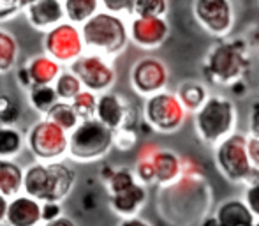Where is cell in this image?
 <instances>
[{
	"label": "cell",
	"instance_id": "6da1fadb",
	"mask_svg": "<svg viewBox=\"0 0 259 226\" xmlns=\"http://www.w3.org/2000/svg\"><path fill=\"white\" fill-rule=\"evenodd\" d=\"M76 182V173L64 163H35L25 170V195L39 202H62Z\"/></svg>",
	"mask_w": 259,
	"mask_h": 226
},
{
	"label": "cell",
	"instance_id": "7a4b0ae2",
	"mask_svg": "<svg viewBox=\"0 0 259 226\" xmlns=\"http://www.w3.org/2000/svg\"><path fill=\"white\" fill-rule=\"evenodd\" d=\"M81 35L85 48L90 50V53H99L103 57L122 53L131 39L125 21L109 11L97 13L85 21L81 25Z\"/></svg>",
	"mask_w": 259,
	"mask_h": 226
},
{
	"label": "cell",
	"instance_id": "3957f363",
	"mask_svg": "<svg viewBox=\"0 0 259 226\" xmlns=\"http://www.w3.org/2000/svg\"><path fill=\"white\" fill-rule=\"evenodd\" d=\"M194 126L203 143L217 147L235 133L236 108L233 99L222 94H210L206 103L194 113Z\"/></svg>",
	"mask_w": 259,
	"mask_h": 226
},
{
	"label": "cell",
	"instance_id": "277c9868",
	"mask_svg": "<svg viewBox=\"0 0 259 226\" xmlns=\"http://www.w3.org/2000/svg\"><path fill=\"white\" fill-rule=\"evenodd\" d=\"M249 69L247 46L243 41H222L208 52L205 74L211 83L231 85L243 78Z\"/></svg>",
	"mask_w": 259,
	"mask_h": 226
},
{
	"label": "cell",
	"instance_id": "5b68a950",
	"mask_svg": "<svg viewBox=\"0 0 259 226\" xmlns=\"http://www.w3.org/2000/svg\"><path fill=\"white\" fill-rule=\"evenodd\" d=\"M215 166L221 175L235 184H249L259 178V170H254L247 152V134L233 133L213 147Z\"/></svg>",
	"mask_w": 259,
	"mask_h": 226
},
{
	"label": "cell",
	"instance_id": "8992f818",
	"mask_svg": "<svg viewBox=\"0 0 259 226\" xmlns=\"http://www.w3.org/2000/svg\"><path fill=\"white\" fill-rule=\"evenodd\" d=\"M115 145V131L99 119L81 120L69 136V154L76 161H96Z\"/></svg>",
	"mask_w": 259,
	"mask_h": 226
},
{
	"label": "cell",
	"instance_id": "52a82bcc",
	"mask_svg": "<svg viewBox=\"0 0 259 226\" xmlns=\"http://www.w3.org/2000/svg\"><path fill=\"white\" fill-rule=\"evenodd\" d=\"M143 115L147 124L157 133H177L187 120L189 111L178 99L177 92H160L148 96L143 106Z\"/></svg>",
	"mask_w": 259,
	"mask_h": 226
},
{
	"label": "cell",
	"instance_id": "ba28073f",
	"mask_svg": "<svg viewBox=\"0 0 259 226\" xmlns=\"http://www.w3.org/2000/svg\"><path fill=\"white\" fill-rule=\"evenodd\" d=\"M27 143L32 154L42 161H55L65 152H69L67 131L62 129L60 126H57L46 117L32 126Z\"/></svg>",
	"mask_w": 259,
	"mask_h": 226
},
{
	"label": "cell",
	"instance_id": "9c48e42d",
	"mask_svg": "<svg viewBox=\"0 0 259 226\" xmlns=\"http://www.w3.org/2000/svg\"><path fill=\"white\" fill-rule=\"evenodd\" d=\"M192 13L199 27L213 37H226L235 25L231 0H194Z\"/></svg>",
	"mask_w": 259,
	"mask_h": 226
},
{
	"label": "cell",
	"instance_id": "30bf717a",
	"mask_svg": "<svg viewBox=\"0 0 259 226\" xmlns=\"http://www.w3.org/2000/svg\"><path fill=\"white\" fill-rule=\"evenodd\" d=\"M45 50L50 57L57 62L72 64L78 60L85 52L81 30L74 27V23H58L57 27L50 28L45 37Z\"/></svg>",
	"mask_w": 259,
	"mask_h": 226
},
{
	"label": "cell",
	"instance_id": "8fae6325",
	"mask_svg": "<svg viewBox=\"0 0 259 226\" xmlns=\"http://www.w3.org/2000/svg\"><path fill=\"white\" fill-rule=\"evenodd\" d=\"M71 71L81 80L83 87L92 92H106L115 83V69L99 53H87L71 64Z\"/></svg>",
	"mask_w": 259,
	"mask_h": 226
},
{
	"label": "cell",
	"instance_id": "7c38bea8",
	"mask_svg": "<svg viewBox=\"0 0 259 226\" xmlns=\"http://www.w3.org/2000/svg\"><path fill=\"white\" fill-rule=\"evenodd\" d=\"M169 72L162 60L155 57H143L133 65L131 83L134 90L141 96H154L166 89Z\"/></svg>",
	"mask_w": 259,
	"mask_h": 226
},
{
	"label": "cell",
	"instance_id": "4fadbf2b",
	"mask_svg": "<svg viewBox=\"0 0 259 226\" xmlns=\"http://www.w3.org/2000/svg\"><path fill=\"white\" fill-rule=\"evenodd\" d=\"M131 41L143 50H155L164 45L169 35V23L164 16L141 18L134 16L131 21Z\"/></svg>",
	"mask_w": 259,
	"mask_h": 226
},
{
	"label": "cell",
	"instance_id": "5bb4252c",
	"mask_svg": "<svg viewBox=\"0 0 259 226\" xmlns=\"http://www.w3.org/2000/svg\"><path fill=\"white\" fill-rule=\"evenodd\" d=\"M131 106L123 103L120 96L113 92H103L97 99V115L101 122L109 129H134V117H131Z\"/></svg>",
	"mask_w": 259,
	"mask_h": 226
},
{
	"label": "cell",
	"instance_id": "9a60e30c",
	"mask_svg": "<svg viewBox=\"0 0 259 226\" xmlns=\"http://www.w3.org/2000/svg\"><path fill=\"white\" fill-rule=\"evenodd\" d=\"M6 223L9 226H39L42 223L41 202L28 195L11 198Z\"/></svg>",
	"mask_w": 259,
	"mask_h": 226
},
{
	"label": "cell",
	"instance_id": "2e32d148",
	"mask_svg": "<svg viewBox=\"0 0 259 226\" xmlns=\"http://www.w3.org/2000/svg\"><path fill=\"white\" fill-rule=\"evenodd\" d=\"M147 198H148L147 185L141 184V182H136L134 185L123 189V191L109 195V207L118 216L133 217L147 203Z\"/></svg>",
	"mask_w": 259,
	"mask_h": 226
},
{
	"label": "cell",
	"instance_id": "e0dca14e",
	"mask_svg": "<svg viewBox=\"0 0 259 226\" xmlns=\"http://www.w3.org/2000/svg\"><path fill=\"white\" fill-rule=\"evenodd\" d=\"M152 163L155 168V184L173 185L182 178V158L169 148L154 147L152 150Z\"/></svg>",
	"mask_w": 259,
	"mask_h": 226
},
{
	"label": "cell",
	"instance_id": "ac0fdd59",
	"mask_svg": "<svg viewBox=\"0 0 259 226\" xmlns=\"http://www.w3.org/2000/svg\"><path fill=\"white\" fill-rule=\"evenodd\" d=\"M215 217L221 226H256L259 221L242 198H228L219 203Z\"/></svg>",
	"mask_w": 259,
	"mask_h": 226
},
{
	"label": "cell",
	"instance_id": "d6986e66",
	"mask_svg": "<svg viewBox=\"0 0 259 226\" xmlns=\"http://www.w3.org/2000/svg\"><path fill=\"white\" fill-rule=\"evenodd\" d=\"M65 16L64 0H37L27 7V18L35 28H53Z\"/></svg>",
	"mask_w": 259,
	"mask_h": 226
},
{
	"label": "cell",
	"instance_id": "ffe728a7",
	"mask_svg": "<svg viewBox=\"0 0 259 226\" xmlns=\"http://www.w3.org/2000/svg\"><path fill=\"white\" fill-rule=\"evenodd\" d=\"M32 85H52L60 76V62L50 55H37L27 64Z\"/></svg>",
	"mask_w": 259,
	"mask_h": 226
},
{
	"label": "cell",
	"instance_id": "44dd1931",
	"mask_svg": "<svg viewBox=\"0 0 259 226\" xmlns=\"http://www.w3.org/2000/svg\"><path fill=\"white\" fill-rule=\"evenodd\" d=\"M25 171L9 159L0 158V193L7 198H14L23 189Z\"/></svg>",
	"mask_w": 259,
	"mask_h": 226
},
{
	"label": "cell",
	"instance_id": "7402d4cb",
	"mask_svg": "<svg viewBox=\"0 0 259 226\" xmlns=\"http://www.w3.org/2000/svg\"><path fill=\"white\" fill-rule=\"evenodd\" d=\"M177 96L182 101V104L185 106V110L194 115L203 104L206 103V99L210 97L206 87L201 82H196V80H187V82H182L177 89Z\"/></svg>",
	"mask_w": 259,
	"mask_h": 226
},
{
	"label": "cell",
	"instance_id": "603a6c76",
	"mask_svg": "<svg viewBox=\"0 0 259 226\" xmlns=\"http://www.w3.org/2000/svg\"><path fill=\"white\" fill-rule=\"evenodd\" d=\"M101 0H64L65 16L71 23L83 25L97 14Z\"/></svg>",
	"mask_w": 259,
	"mask_h": 226
},
{
	"label": "cell",
	"instance_id": "cb8c5ba5",
	"mask_svg": "<svg viewBox=\"0 0 259 226\" xmlns=\"http://www.w3.org/2000/svg\"><path fill=\"white\" fill-rule=\"evenodd\" d=\"M45 117L65 131H74L76 127L79 126V122H81L78 113H76L74 108H72V104L69 103V101H62V99L58 101V103L55 104Z\"/></svg>",
	"mask_w": 259,
	"mask_h": 226
},
{
	"label": "cell",
	"instance_id": "d4e9b609",
	"mask_svg": "<svg viewBox=\"0 0 259 226\" xmlns=\"http://www.w3.org/2000/svg\"><path fill=\"white\" fill-rule=\"evenodd\" d=\"M28 97H30L32 106L45 115L60 101L57 90L52 85H32L28 89Z\"/></svg>",
	"mask_w": 259,
	"mask_h": 226
},
{
	"label": "cell",
	"instance_id": "484cf974",
	"mask_svg": "<svg viewBox=\"0 0 259 226\" xmlns=\"http://www.w3.org/2000/svg\"><path fill=\"white\" fill-rule=\"evenodd\" d=\"M155 145H145L140 150V158L136 161V168H134V173H136L138 182L145 185H152L155 184V168L154 163H152V150H154Z\"/></svg>",
	"mask_w": 259,
	"mask_h": 226
},
{
	"label": "cell",
	"instance_id": "4316f807",
	"mask_svg": "<svg viewBox=\"0 0 259 226\" xmlns=\"http://www.w3.org/2000/svg\"><path fill=\"white\" fill-rule=\"evenodd\" d=\"M23 147V136L13 126L0 127V158L7 159L16 156Z\"/></svg>",
	"mask_w": 259,
	"mask_h": 226
},
{
	"label": "cell",
	"instance_id": "83f0119b",
	"mask_svg": "<svg viewBox=\"0 0 259 226\" xmlns=\"http://www.w3.org/2000/svg\"><path fill=\"white\" fill-rule=\"evenodd\" d=\"M85 89L81 80L74 72H60V76L55 82V90L62 101H72L81 90Z\"/></svg>",
	"mask_w": 259,
	"mask_h": 226
},
{
	"label": "cell",
	"instance_id": "f1b7e54d",
	"mask_svg": "<svg viewBox=\"0 0 259 226\" xmlns=\"http://www.w3.org/2000/svg\"><path fill=\"white\" fill-rule=\"evenodd\" d=\"M18 58V43L9 32L0 30V74L14 67Z\"/></svg>",
	"mask_w": 259,
	"mask_h": 226
},
{
	"label": "cell",
	"instance_id": "f546056e",
	"mask_svg": "<svg viewBox=\"0 0 259 226\" xmlns=\"http://www.w3.org/2000/svg\"><path fill=\"white\" fill-rule=\"evenodd\" d=\"M97 99H99V97L96 96V92L83 89L81 92H79L78 96L71 101L72 108H74V111L78 113L79 120L96 119V115H97Z\"/></svg>",
	"mask_w": 259,
	"mask_h": 226
},
{
	"label": "cell",
	"instance_id": "4dcf8cb0",
	"mask_svg": "<svg viewBox=\"0 0 259 226\" xmlns=\"http://www.w3.org/2000/svg\"><path fill=\"white\" fill-rule=\"evenodd\" d=\"M167 11H169L167 0H136L133 16L159 18V16H166Z\"/></svg>",
	"mask_w": 259,
	"mask_h": 226
},
{
	"label": "cell",
	"instance_id": "1f68e13d",
	"mask_svg": "<svg viewBox=\"0 0 259 226\" xmlns=\"http://www.w3.org/2000/svg\"><path fill=\"white\" fill-rule=\"evenodd\" d=\"M136 182H138V178L133 170L118 168V170H113L111 177L106 180V184H108L109 195H115V193H120V191H123V189L134 185Z\"/></svg>",
	"mask_w": 259,
	"mask_h": 226
},
{
	"label": "cell",
	"instance_id": "d6a6232c",
	"mask_svg": "<svg viewBox=\"0 0 259 226\" xmlns=\"http://www.w3.org/2000/svg\"><path fill=\"white\" fill-rule=\"evenodd\" d=\"M20 115L16 103L9 96H0V120L4 124H13Z\"/></svg>",
	"mask_w": 259,
	"mask_h": 226
},
{
	"label": "cell",
	"instance_id": "836d02e7",
	"mask_svg": "<svg viewBox=\"0 0 259 226\" xmlns=\"http://www.w3.org/2000/svg\"><path fill=\"white\" fill-rule=\"evenodd\" d=\"M243 200H245V203L249 205V209L254 212V216L259 219V178L247 184Z\"/></svg>",
	"mask_w": 259,
	"mask_h": 226
},
{
	"label": "cell",
	"instance_id": "e575fe53",
	"mask_svg": "<svg viewBox=\"0 0 259 226\" xmlns=\"http://www.w3.org/2000/svg\"><path fill=\"white\" fill-rule=\"evenodd\" d=\"M103 7L109 13H115V14H133L134 13V4L136 0H101Z\"/></svg>",
	"mask_w": 259,
	"mask_h": 226
},
{
	"label": "cell",
	"instance_id": "d590c367",
	"mask_svg": "<svg viewBox=\"0 0 259 226\" xmlns=\"http://www.w3.org/2000/svg\"><path fill=\"white\" fill-rule=\"evenodd\" d=\"M41 205H42V223H48V221L60 217L62 214L60 202H41Z\"/></svg>",
	"mask_w": 259,
	"mask_h": 226
},
{
	"label": "cell",
	"instance_id": "8d00e7d4",
	"mask_svg": "<svg viewBox=\"0 0 259 226\" xmlns=\"http://www.w3.org/2000/svg\"><path fill=\"white\" fill-rule=\"evenodd\" d=\"M20 9V0H0V21L13 18Z\"/></svg>",
	"mask_w": 259,
	"mask_h": 226
},
{
	"label": "cell",
	"instance_id": "74e56055",
	"mask_svg": "<svg viewBox=\"0 0 259 226\" xmlns=\"http://www.w3.org/2000/svg\"><path fill=\"white\" fill-rule=\"evenodd\" d=\"M247 152H249V158L254 170H259V138L247 134Z\"/></svg>",
	"mask_w": 259,
	"mask_h": 226
},
{
	"label": "cell",
	"instance_id": "f35d334b",
	"mask_svg": "<svg viewBox=\"0 0 259 226\" xmlns=\"http://www.w3.org/2000/svg\"><path fill=\"white\" fill-rule=\"evenodd\" d=\"M249 134L254 138H259V104L252 108L249 115Z\"/></svg>",
	"mask_w": 259,
	"mask_h": 226
},
{
	"label": "cell",
	"instance_id": "ab89813d",
	"mask_svg": "<svg viewBox=\"0 0 259 226\" xmlns=\"http://www.w3.org/2000/svg\"><path fill=\"white\" fill-rule=\"evenodd\" d=\"M18 82L21 83V87H27V89L32 87V78H30V72H28L27 65L20 67V71H18Z\"/></svg>",
	"mask_w": 259,
	"mask_h": 226
},
{
	"label": "cell",
	"instance_id": "60d3db41",
	"mask_svg": "<svg viewBox=\"0 0 259 226\" xmlns=\"http://www.w3.org/2000/svg\"><path fill=\"white\" fill-rule=\"evenodd\" d=\"M118 226H152L148 221L141 219V217L138 216H133V217H123L122 223H120Z\"/></svg>",
	"mask_w": 259,
	"mask_h": 226
},
{
	"label": "cell",
	"instance_id": "b9f144b4",
	"mask_svg": "<svg viewBox=\"0 0 259 226\" xmlns=\"http://www.w3.org/2000/svg\"><path fill=\"white\" fill-rule=\"evenodd\" d=\"M7 209H9V198L0 193V224L6 223L7 219Z\"/></svg>",
	"mask_w": 259,
	"mask_h": 226
},
{
	"label": "cell",
	"instance_id": "7bdbcfd3",
	"mask_svg": "<svg viewBox=\"0 0 259 226\" xmlns=\"http://www.w3.org/2000/svg\"><path fill=\"white\" fill-rule=\"evenodd\" d=\"M42 226H76V223L72 219H69V217L60 216V217H57V219H53V221L42 223Z\"/></svg>",
	"mask_w": 259,
	"mask_h": 226
},
{
	"label": "cell",
	"instance_id": "ee69618b",
	"mask_svg": "<svg viewBox=\"0 0 259 226\" xmlns=\"http://www.w3.org/2000/svg\"><path fill=\"white\" fill-rule=\"evenodd\" d=\"M199 226H221V224H219L217 217H215V214H213V216L205 217V219H203L201 223H199Z\"/></svg>",
	"mask_w": 259,
	"mask_h": 226
},
{
	"label": "cell",
	"instance_id": "f6af8a7d",
	"mask_svg": "<svg viewBox=\"0 0 259 226\" xmlns=\"http://www.w3.org/2000/svg\"><path fill=\"white\" fill-rule=\"evenodd\" d=\"M37 0H20V6H21V9H27V7H30L32 4H35Z\"/></svg>",
	"mask_w": 259,
	"mask_h": 226
}]
</instances>
